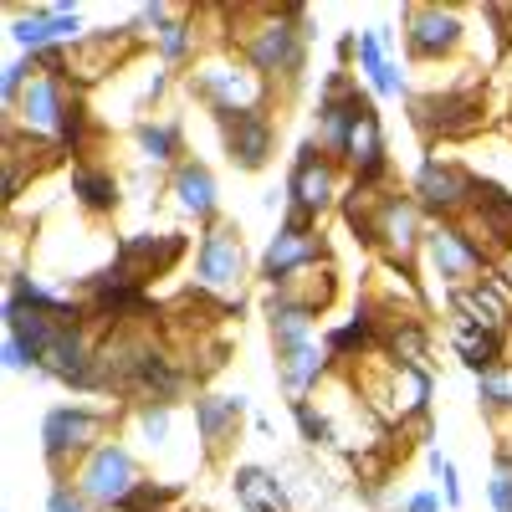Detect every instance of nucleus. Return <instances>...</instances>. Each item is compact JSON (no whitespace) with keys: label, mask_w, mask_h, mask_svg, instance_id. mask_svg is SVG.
Returning <instances> with one entry per match:
<instances>
[{"label":"nucleus","mask_w":512,"mask_h":512,"mask_svg":"<svg viewBox=\"0 0 512 512\" xmlns=\"http://www.w3.org/2000/svg\"><path fill=\"white\" fill-rule=\"evenodd\" d=\"M226 47L241 52L256 72L272 82V93H292L308 67V6L282 0V6H221Z\"/></svg>","instance_id":"nucleus-1"},{"label":"nucleus","mask_w":512,"mask_h":512,"mask_svg":"<svg viewBox=\"0 0 512 512\" xmlns=\"http://www.w3.org/2000/svg\"><path fill=\"white\" fill-rule=\"evenodd\" d=\"M256 282V262L246 251V236L231 216H221L216 226H205L195 241V267H190V297L221 308V313H241L246 292Z\"/></svg>","instance_id":"nucleus-2"},{"label":"nucleus","mask_w":512,"mask_h":512,"mask_svg":"<svg viewBox=\"0 0 512 512\" xmlns=\"http://www.w3.org/2000/svg\"><path fill=\"white\" fill-rule=\"evenodd\" d=\"M185 93L216 118V123H226V118H241V113H267L272 108V82L256 72L241 52H231V47H210L185 77Z\"/></svg>","instance_id":"nucleus-3"},{"label":"nucleus","mask_w":512,"mask_h":512,"mask_svg":"<svg viewBox=\"0 0 512 512\" xmlns=\"http://www.w3.org/2000/svg\"><path fill=\"white\" fill-rule=\"evenodd\" d=\"M118 436L144 456V466H154V477L169 482V487H185L190 472L210 466L200 436L185 441V420H180V405H128L123 410V425Z\"/></svg>","instance_id":"nucleus-4"},{"label":"nucleus","mask_w":512,"mask_h":512,"mask_svg":"<svg viewBox=\"0 0 512 512\" xmlns=\"http://www.w3.org/2000/svg\"><path fill=\"white\" fill-rule=\"evenodd\" d=\"M128 400L113 405H88V400H72V405H52L41 415V461H47L52 482H72V472L88 461L108 436H118Z\"/></svg>","instance_id":"nucleus-5"},{"label":"nucleus","mask_w":512,"mask_h":512,"mask_svg":"<svg viewBox=\"0 0 512 512\" xmlns=\"http://www.w3.org/2000/svg\"><path fill=\"white\" fill-rule=\"evenodd\" d=\"M487 256L482 246L466 236L456 221H431V231H425V246H420V262H415V277L431 287V303L446 308V297L472 287L487 277Z\"/></svg>","instance_id":"nucleus-6"},{"label":"nucleus","mask_w":512,"mask_h":512,"mask_svg":"<svg viewBox=\"0 0 512 512\" xmlns=\"http://www.w3.org/2000/svg\"><path fill=\"white\" fill-rule=\"evenodd\" d=\"M425 231H431V221H425V210L410 200V190H384L369 210V221L359 231L364 246H374L384 256V267H400V272H415L420 262V246H425Z\"/></svg>","instance_id":"nucleus-7"},{"label":"nucleus","mask_w":512,"mask_h":512,"mask_svg":"<svg viewBox=\"0 0 512 512\" xmlns=\"http://www.w3.org/2000/svg\"><path fill=\"white\" fill-rule=\"evenodd\" d=\"M144 482H149V466H144V456L128 446L123 436H108V441L72 472V487L88 497L98 512H123Z\"/></svg>","instance_id":"nucleus-8"},{"label":"nucleus","mask_w":512,"mask_h":512,"mask_svg":"<svg viewBox=\"0 0 512 512\" xmlns=\"http://www.w3.org/2000/svg\"><path fill=\"white\" fill-rule=\"evenodd\" d=\"M282 195H287V210L303 216L313 226H323L338 205H344V164H333L313 139L297 144L292 164H287V180H282Z\"/></svg>","instance_id":"nucleus-9"},{"label":"nucleus","mask_w":512,"mask_h":512,"mask_svg":"<svg viewBox=\"0 0 512 512\" xmlns=\"http://www.w3.org/2000/svg\"><path fill=\"white\" fill-rule=\"evenodd\" d=\"M400 41H405V57L415 67H446L466 52L472 41V26H466L461 6H405L400 16Z\"/></svg>","instance_id":"nucleus-10"},{"label":"nucleus","mask_w":512,"mask_h":512,"mask_svg":"<svg viewBox=\"0 0 512 512\" xmlns=\"http://www.w3.org/2000/svg\"><path fill=\"white\" fill-rule=\"evenodd\" d=\"M410 200L425 210V221H461L477 200V169L431 149L410 175Z\"/></svg>","instance_id":"nucleus-11"},{"label":"nucleus","mask_w":512,"mask_h":512,"mask_svg":"<svg viewBox=\"0 0 512 512\" xmlns=\"http://www.w3.org/2000/svg\"><path fill=\"white\" fill-rule=\"evenodd\" d=\"M323 262H333L323 226H313L303 216H292V210H282L277 231L267 236L262 256H256V282H262V287H282L287 277L308 272V267H323Z\"/></svg>","instance_id":"nucleus-12"},{"label":"nucleus","mask_w":512,"mask_h":512,"mask_svg":"<svg viewBox=\"0 0 512 512\" xmlns=\"http://www.w3.org/2000/svg\"><path fill=\"white\" fill-rule=\"evenodd\" d=\"M6 36L21 47V57L47 52V47H77L88 26H82V11L67 6V0H47V6H21L11 0L6 6Z\"/></svg>","instance_id":"nucleus-13"},{"label":"nucleus","mask_w":512,"mask_h":512,"mask_svg":"<svg viewBox=\"0 0 512 512\" xmlns=\"http://www.w3.org/2000/svg\"><path fill=\"white\" fill-rule=\"evenodd\" d=\"M410 118L425 139H477L487 123V98L472 93H415Z\"/></svg>","instance_id":"nucleus-14"},{"label":"nucleus","mask_w":512,"mask_h":512,"mask_svg":"<svg viewBox=\"0 0 512 512\" xmlns=\"http://www.w3.org/2000/svg\"><path fill=\"white\" fill-rule=\"evenodd\" d=\"M359 82L369 88L374 103H410V72L395 57V26H364L359 31Z\"/></svg>","instance_id":"nucleus-15"},{"label":"nucleus","mask_w":512,"mask_h":512,"mask_svg":"<svg viewBox=\"0 0 512 512\" xmlns=\"http://www.w3.org/2000/svg\"><path fill=\"white\" fill-rule=\"evenodd\" d=\"M139 52V41H134V31L128 26H103V31H88L72 47V82L82 93H93L98 82H108V77H118L123 67H128V57Z\"/></svg>","instance_id":"nucleus-16"},{"label":"nucleus","mask_w":512,"mask_h":512,"mask_svg":"<svg viewBox=\"0 0 512 512\" xmlns=\"http://www.w3.org/2000/svg\"><path fill=\"white\" fill-rule=\"evenodd\" d=\"M456 226L472 236L482 246V256L497 267L502 256H512V195L477 175V200H472V210H466Z\"/></svg>","instance_id":"nucleus-17"},{"label":"nucleus","mask_w":512,"mask_h":512,"mask_svg":"<svg viewBox=\"0 0 512 512\" xmlns=\"http://www.w3.org/2000/svg\"><path fill=\"white\" fill-rule=\"evenodd\" d=\"M251 415V395L236 390V395H210V390H195L190 400V420L200 431V446L210 461H226L231 456V441L241 436V420Z\"/></svg>","instance_id":"nucleus-18"},{"label":"nucleus","mask_w":512,"mask_h":512,"mask_svg":"<svg viewBox=\"0 0 512 512\" xmlns=\"http://www.w3.org/2000/svg\"><path fill=\"white\" fill-rule=\"evenodd\" d=\"M164 195H169V205H175V216L195 221L200 231L221 221V180H216V169H210L205 159H195V154L164 180Z\"/></svg>","instance_id":"nucleus-19"},{"label":"nucleus","mask_w":512,"mask_h":512,"mask_svg":"<svg viewBox=\"0 0 512 512\" xmlns=\"http://www.w3.org/2000/svg\"><path fill=\"white\" fill-rule=\"evenodd\" d=\"M128 149H134L139 169H159V175H175V169L190 159L185 123L164 118V113H139L134 123H128Z\"/></svg>","instance_id":"nucleus-20"},{"label":"nucleus","mask_w":512,"mask_h":512,"mask_svg":"<svg viewBox=\"0 0 512 512\" xmlns=\"http://www.w3.org/2000/svg\"><path fill=\"white\" fill-rule=\"evenodd\" d=\"M185 231H134V236H118L113 241V262L123 272H134L144 287L164 272H175V262L185 256Z\"/></svg>","instance_id":"nucleus-21"},{"label":"nucleus","mask_w":512,"mask_h":512,"mask_svg":"<svg viewBox=\"0 0 512 512\" xmlns=\"http://www.w3.org/2000/svg\"><path fill=\"white\" fill-rule=\"evenodd\" d=\"M216 128H221V149H226L231 169H246V175H256V169L272 164V154H277V118H272V108H267V113L226 118V123H216Z\"/></svg>","instance_id":"nucleus-22"},{"label":"nucleus","mask_w":512,"mask_h":512,"mask_svg":"<svg viewBox=\"0 0 512 512\" xmlns=\"http://www.w3.org/2000/svg\"><path fill=\"white\" fill-rule=\"evenodd\" d=\"M272 374H277V390L287 395V405H303L338 374V364L328 359L323 338H318V344H303V349H277L272 354Z\"/></svg>","instance_id":"nucleus-23"},{"label":"nucleus","mask_w":512,"mask_h":512,"mask_svg":"<svg viewBox=\"0 0 512 512\" xmlns=\"http://www.w3.org/2000/svg\"><path fill=\"white\" fill-rule=\"evenodd\" d=\"M231 497L241 512H303L292 497V482L277 466H262V461H241L231 472Z\"/></svg>","instance_id":"nucleus-24"},{"label":"nucleus","mask_w":512,"mask_h":512,"mask_svg":"<svg viewBox=\"0 0 512 512\" xmlns=\"http://www.w3.org/2000/svg\"><path fill=\"white\" fill-rule=\"evenodd\" d=\"M67 195H72V205L82 210V216L108 221V216H118V205H123V180L113 175L108 164H98V159L88 154V159H72V169H67Z\"/></svg>","instance_id":"nucleus-25"},{"label":"nucleus","mask_w":512,"mask_h":512,"mask_svg":"<svg viewBox=\"0 0 512 512\" xmlns=\"http://www.w3.org/2000/svg\"><path fill=\"white\" fill-rule=\"evenodd\" d=\"M267 292L277 297V303H287V308H303V313L323 318L338 303V267L333 262L308 267V272H297V277H287L282 287H267Z\"/></svg>","instance_id":"nucleus-26"},{"label":"nucleus","mask_w":512,"mask_h":512,"mask_svg":"<svg viewBox=\"0 0 512 512\" xmlns=\"http://www.w3.org/2000/svg\"><path fill=\"white\" fill-rule=\"evenodd\" d=\"M451 354L461 359V369L472 379H482V374L507 364V338L487 333V328H472V323H451Z\"/></svg>","instance_id":"nucleus-27"},{"label":"nucleus","mask_w":512,"mask_h":512,"mask_svg":"<svg viewBox=\"0 0 512 512\" xmlns=\"http://www.w3.org/2000/svg\"><path fill=\"white\" fill-rule=\"evenodd\" d=\"M262 318H267L272 354H277V349H303V344H318V318H313V313H303V308L277 303L272 292H262Z\"/></svg>","instance_id":"nucleus-28"},{"label":"nucleus","mask_w":512,"mask_h":512,"mask_svg":"<svg viewBox=\"0 0 512 512\" xmlns=\"http://www.w3.org/2000/svg\"><path fill=\"white\" fill-rule=\"evenodd\" d=\"M477 405L487 420H512V359L477 379Z\"/></svg>","instance_id":"nucleus-29"},{"label":"nucleus","mask_w":512,"mask_h":512,"mask_svg":"<svg viewBox=\"0 0 512 512\" xmlns=\"http://www.w3.org/2000/svg\"><path fill=\"white\" fill-rule=\"evenodd\" d=\"M292 420H297V436H303L308 446H333V420L318 400H303L292 405Z\"/></svg>","instance_id":"nucleus-30"},{"label":"nucleus","mask_w":512,"mask_h":512,"mask_svg":"<svg viewBox=\"0 0 512 512\" xmlns=\"http://www.w3.org/2000/svg\"><path fill=\"white\" fill-rule=\"evenodd\" d=\"M31 77H36V67H31V57H11L6 67H0V108H16L21 103V93L31 88Z\"/></svg>","instance_id":"nucleus-31"},{"label":"nucleus","mask_w":512,"mask_h":512,"mask_svg":"<svg viewBox=\"0 0 512 512\" xmlns=\"http://www.w3.org/2000/svg\"><path fill=\"white\" fill-rule=\"evenodd\" d=\"M425 461H431V472H436V482H441V497H446V507L456 512L461 502H466V492H461V472H456V461L441 451V446H431L425 451Z\"/></svg>","instance_id":"nucleus-32"},{"label":"nucleus","mask_w":512,"mask_h":512,"mask_svg":"<svg viewBox=\"0 0 512 512\" xmlns=\"http://www.w3.org/2000/svg\"><path fill=\"white\" fill-rule=\"evenodd\" d=\"M487 507H492V512H512V456H497V466H492Z\"/></svg>","instance_id":"nucleus-33"},{"label":"nucleus","mask_w":512,"mask_h":512,"mask_svg":"<svg viewBox=\"0 0 512 512\" xmlns=\"http://www.w3.org/2000/svg\"><path fill=\"white\" fill-rule=\"evenodd\" d=\"M47 512H98V507L82 497L72 482H52V487H47Z\"/></svg>","instance_id":"nucleus-34"},{"label":"nucleus","mask_w":512,"mask_h":512,"mask_svg":"<svg viewBox=\"0 0 512 512\" xmlns=\"http://www.w3.org/2000/svg\"><path fill=\"white\" fill-rule=\"evenodd\" d=\"M400 512H451V507H446V497H441L436 487H415V492L400 502Z\"/></svg>","instance_id":"nucleus-35"},{"label":"nucleus","mask_w":512,"mask_h":512,"mask_svg":"<svg viewBox=\"0 0 512 512\" xmlns=\"http://www.w3.org/2000/svg\"><path fill=\"white\" fill-rule=\"evenodd\" d=\"M0 359H6V374H31V369H36L31 354H26V344H21V338H11V333H6V349H0Z\"/></svg>","instance_id":"nucleus-36"},{"label":"nucleus","mask_w":512,"mask_h":512,"mask_svg":"<svg viewBox=\"0 0 512 512\" xmlns=\"http://www.w3.org/2000/svg\"><path fill=\"white\" fill-rule=\"evenodd\" d=\"M333 57H338V67H359V31H338Z\"/></svg>","instance_id":"nucleus-37"},{"label":"nucleus","mask_w":512,"mask_h":512,"mask_svg":"<svg viewBox=\"0 0 512 512\" xmlns=\"http://www.w3.org/2000/svg\"><path fill=\"white\" fill-rule=\"evenodd\" d=\"M251 431H256V436H272L277 425H272V415H262V410H251Z\"/></svg>","instance_id":"nucleus-38"},{"label":"nucleus","mask_w":512,"mask_h":512,"mask_svg":"<svg viewBox=\"0 0 512 512\" xmlns=\"http://www.w3.org/2000/svg\"><path fill=\"white\" fill-rule=\"evenodd\" d=\"M507 359H512V333H507Z\"/></svg>","instance_id":"nucleus-39"}]
</instances>
